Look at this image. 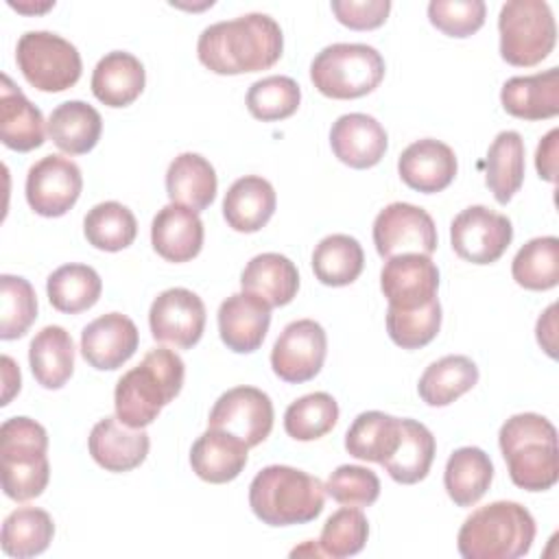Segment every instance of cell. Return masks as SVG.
I'll list each match as a JSON object with an SVG mask.
<instances>
[{
    "mask_svg": "<svg viewBox=\"0 0 559 559\" xmlns=\"http://www.w3.org/2000/svg\"><path fill=\"white\" fill-rule=\"evenodd\" d=\"M9 7H13V9L22 11V13H44V11H48L50 7H55V2H46V4H24V2H13V0H9Z\"/></svg>",
    "mask_w": 559,
    "mask_h": 559,
    "instance_id": "db71d44e",
    "label": "cell"
},
{
    "mask_svg": "<svg viewBox=\"0 0 559 559\" xmlns=\"http://www.w3.org/2000/svg\"><path fill=\"white\" fill-rule=\"evenodd\" d=\"M441 328V304L430 301L417 310L386 308V332L402 349H419L428 345Z\"/></svg>",
    "mask_w": 559,
    "mask_h": 559,
    "instance_id": "bcb514c9",
    "label": "cell"
},
{
    "mask_svg": "<svg viewBox=\"0 0 559 559\" xmlns=\"http://www.w3.org/2000/svg\"><path fill=\"white\" fill-rule=\"evenodd\" d=\"M456 170L459 164L454 151L435 138H424L408 144L397 159L402 181L424 194L445 190L454 181Z\"/></svg>",
    "mask_w": 559,
    "mask_h": 559,
    "instance_id": "ac0fdd59",
    "label": "cell"
},
{
    "mask_svg": "<svg viewBox=\"0 0 559 559\" xmlns=\"http://www.w3.org/2000/svg\"><path fill=\"white\" fill-rule=\"evenodd\" d=\"M367 537L369 522L365 513L356 507H343L325 520L319 537V548L323 557L343 559L358 555L365 548Z\"/></svg>",
    "mask_w": 559,
    "mask_h": 559,
    "instance_id": "f6af8a7d",
    "label": "cell"
},
{
    "mask_svg": "<svg viewBox=\"0 0 559 559\" xmlns=\"http://www.w3.org/2000/svg\"><path fill=\"white\" fill-rule=\"evenodd\" d=\"M301 103V90L295 79L273 74L251 83L247 92V109L262 122L284 120L297 111Z\"/></svg>",
    "mask_w": 559,
    "mask_h": 559,
    "instance_id": "ee69618b",
    "label": "cell"
},
{
    "mask_svg": "<svg viewBox=\"0 0 559 559\" xmlns=\"http://www.w3.org/2000/svg\"><path fill=\"white\" fill-rule=\"evenodd\" d=\"M325 493L343 507H371L380 496V478L362 465H338L325 480Z\"/></svg>",
    "mask_w": 559,
    "mask_h": 559,
    "instance_id": "7dc6e473",
    "label": "cell"
},
{
    "mask_svg": "<svg viewBox=\"0 0 559 559\" xmlns=\"http://www.w3.org/2000/svg\"><path fill=\"white\" fill-rule=\"evenodd\" d=\"M140 332L122 312H107L87 323L81 332V354L85 362L100 371L122 367L138 349Z\"/></svg>",
    "mask_w": 559,
    "mask_h": 559,
    "instance_id": "e0dca14e",
    "label": "cell"
},
{
    "mask_svg": "<svg viewBox=\"0 0 559 559\" xmlns=\"http://www.w3.org/2000/svg\"><path fill=\"white\" fill-rule=\"evenodd\" d=\"M493 480V463L489 454L476 445H465L448 456L443 485L456 507L476 504Z\"/></svg>",
    "mask_w": 559,
    "mask_h": 559,
    "instance_id": "4dcf8cb0",
    "label": "cell"
},
{
    "mask_svg": "<svg viewBox=\"0 0 559 559\" xmlns=\"http://www.w3.org/2000/svg\"><path fill=\"white\" fill-rule=\"evenodd\" d=\"M338 421V404L325 391H314L290 402L284 413V430L295 441L325 437Z\"/></svg>",
    "mask_w": 559,
    "mask_h": 559,
    "instance_id": "b9f144b4",
    "label": "cell"
},
{
    "mask_svg": "<svg viewBox=\"0 0 559 559\" xmlns=\"http://www.w3.org/2000/svg\"><path fill=\"white\" fill-rule=\"evenodd\" d=\"M2 378H4V395H2V406H7L13 397V393L20 391V369L15 367L11 356H2Z\"/></svg>",
    "mask_w": 559,
    "mask_h": 559,
    "instance_id": "f5cc1de1",
    "label": "cell"
},
{
    "mask_svg": "<svg viewBox=\"0 0 559 559\" xmlns=\"http://www.w3.org/2000/svg\"><path fill=\"white\" fill-rule=\"evenodd\" d=\"M103 133L100 114L83 100H66L57 105L48 118V135L52 144L68 155L90 153Z\"/></svg>",
    "mask_w": 559,
    "mask_h": 559,
    "instance_id": "f546056e",
    "label": "cell"
},
{
    "mask_svg": "<svg viewBox=\"0 0 559 559\" xmlns=\"http://www.w3.org/2000/svg\"><path fill=\"white\" fill-rule=\"evenodd\" d=\"M498 443L513 485L526 491H546L559 480L557 428L537 413L509 417L498 432Z\"/></svg>",
    "mask_w": 559,
    "mask_h": 559,
    "instance_id": "3957f363",
    "label": "cell"
},
{
    "mask_svg": "<svg viewBox=\"0 0 559 559\" xmlns=\"http://www.w3.org/2000/svg\"><path fill=\"white\" fill-rule=\"evenodd\" d=\"M207 428H221L253 448L271 435L273 402L262 389L234 386L214 402Z\"/></svg>",
    "mask_w": 559,
    "mask_h": 559,
    "instance_id": "5bb4252c",
    "label": "cell"
},
{
    "mask_svg": "<svg viewBox=\"0 0 559 559\" xmlns=\"http://www.w3.org/2000/svg\"><path fill=\"white\" fill-rule=\"evenodd\" d=\"M31 371L44 389H61L74 371V343L61 325L41 328L28 345Z\"/></svg>",
    "mask_w": 559,
    "mask_h": 559,
    "instance_id": "1f68e13d",
    "label": "cell"
},
{
    "mask_svg": "<svg viewBox=\"0 0 559 559\" xmlns=\"http://www.w3.org/2000/svg\"><path fill=\"white\" fill-rule=\"evenodd\" d=\"M535 520L513 500H496L476 509L456 535L465 559H518L528 555L535 539Z\"/></svg>",
    "mask_w": 559,
    "mask_h": 559,
    "instance_id": "5b68a950",
    "label": "cell"
},
{
    "mask_svg": "<svg viewBox=\"0 0 559 559\" xmlns=\"http://www.w3.org/2000/svg\"><path fill=\"white\" fill-rule=\"evenodd\" d=\"M87 448L103 469L129 472L144 463L151 439L144 428H129L118 417H105L94 424Z\"/></svg>",
    "mask_w": 559,
    "mask_h": 559,
    "instance_id": "44dd1931",
    "label": "cell"
},
{
    "mask_svg": "<svg viewBox=\"0 0 559 559\" xmlns=\"http://www.w3.org/2000/svg\"><path fill=\"white\" fill-rule=\"evenodd\" d=\"M271 325V306L251 293H234L218 306L221 341L236 354L255 352Z\"/></svg>",
    "mask_w": 559,
    "mask_h": 559,
    "instance_id": "d6986e66",
    "label": "cell"
},
{
    "mask_svg": "<svg viewBox=\"0 0 559 559\" xmlns=\"http://www.w3.org/2000/svg\"><path fill=\"white\" fill-rule=\"evenodd\" d=\"M380 288L389 308L417 310L437 299L439 269L424 253H402L384 262Z\"/></svg>",
    "mask_w": 559,
    "mask_h": 559,
    "instance_id": "2e32d148",
    "label": "cell"
},
{
    "mask_svg": "<svg viewBox=\"0 0 559 559\" xmlns=\"http://www.w3.org/2000/svg\"><path fill=\"white\" fill-rule=\"evenodd\" d=\"M277 197L273 186L260 175L236 179L223 199V218L234 231H260L273 216Z\"/></svg>",
    "mask_w": 559,
    "mask_h": 559,
    "instance_id": "d4e9b609",
    "label": "cell"
},
{
    "mask_svg": "<svg viewBox=\"0 0 559 559\" xmlns=\"http://www.w3.org/2000/svg\"><path fill=\"white\" fill-rule=\"evenodd\" d=\"M249 445L238 437L221 430L207 428L190 450L192 472L212 485H223L234 480L247 465Z\"/></svg>",
    "mask_w": 559,
    "mask_h": 559,
    "instance_id": "603a6c76",
    "label": "cell"
},
{
    "mask_svg": "<svg viewBox=\"0 0 559 559\" xmlns=\"http://www.w3.org/2000/svg\"><path fill=\"white\" fill-rule=\"evenodd\" d=\"M332 13L336 20L354 31H371L386 22V15L391 11L389 0H332Z\"/></svg>",
    "mask_w": 559,
    "mask_h": 559,
    "instance_id": "681fc988",
    "label": "cell"
},
{
    "mask_svg": "<svg viewBox=\"0 0 559 559\" xmlns=\"http://www.w3.org/2000/svg\"><path fill=\"white\" fill-rule=\"evenodd\" d=\"M373 245L386 260L402 253L430 255L437 249V227L424 207L395 201L378 212L373 221Z\"/></svg>",
    "mask_w": 559,
    "mask_h": 559,
    "instance_id": "8fae6325",
    "label": "cell"
},
{
    "mask_svg": "<svg viewBox=\"0 0 559 559\" xmlns=\"http://www.w3.org/2000/svg\"><path fill=\"white\" fill-rule=\"evenodd\" d=\"M83 234L92 247L114 253L127 249L135 240L138 221L127 205L103 201L85 214Z\"/></svg>",
    "mask_w": 559,
    "mask_h": 559,
    "instance_id": "ab89813d",
    "label": "cell"
},
{
    "mask_svg": "<svg viewBox=\"0 0 559 559\" xmlns=\"http://www.w3.org/2000/svg\"><path fill=\"white\" fill-rule=\"evenodd\" d=\"M504 111L520 120H546L559 114V70L513 76L500 90Z\"/></svg>",
    "mask_w": 559,
    "mask_h": 559,
    "instance_id": "cb8c5ba5",
    "label": "cell"
},
{
    "mask_svg": "<svg viewBox=\"0 0 559 559\" xmlns=\"http://www.w3.org/2000/svg\"><path fill=\"white\" fill-rule=\"evenodd\" d=\"M151 242L164 260L188 262L203 247V223L194 210L168 203L151 223Z\"/></svg>",
    "mask_w": 559,
    "mask_h": 559,
    "instance_id": "7402d4cb",
    "label": "cell"
},
{
    "mask_svg": "<svg viewBox=\"0 0 559 559\" xmlns=\"http://www.w3.org/2000/svg\"><path fill=\"white\" fill-rule=\"evenodd\" d=\"M37 317V295L28 280L0 275V338L13 341L28 332Z\"/></svg>",
    "mask_w": 559,
    "mask_h": 559,
    "instance_id": "7bdbcfd3",
    "label": "cell"
},
{
    "mask_svg": "<svg viewBox=\"0 0 559 559\" xmlns=\"http://www.w3.org/2000/svg\"><path fill=\"white\" fill-rule=\"evenodd\" d=\"M284 50L280 24L266 13H247L203 28L199 61L214 74H245L275 66Z\"/></svg>",
    "mask_w": 559,
    "mask_h": 559,
    "instance_id": "6da1fadb",
    "label": "cell"
},
{
    "mask_svg": "<svg viewBox=\"0 0 559 559\" xmlns=\"http://www.w3.org/2000/svg\"><path fill=\"white\" fill-rule=\"evenodd\" d=\"M402 435V419L382 411L360 413L345 432V450L360 461L382 463L386 461Z\"/></svg>",
    "mask_w": 559,
    "mask_h": 559,
    "instance_id": "836d02e7",
    "label": "cell"
},
{
    "mask_svg": "<svg viewBox=\"0 0 559 559\" xmlns=\"http://www.w3.org/2000/svg\"><path fill=\"white\" fill-rule=\"evenodd\" d=\"M485 183L500 205H507L524 181V140L518 131H500L489 144Z\"/></svg>",
    "mask_w": 559,
    "mask_h": 559,
    "instance_id": "d590c367",
    "label": "cell"
},
{
    "mask_svg": "<svg viewBox=\"0 0 559 559\" xmlns=\"http://www.w3.org/2000/svg\"><path fill=\"white\" fill-rule=\"evenodd\" d=\"M46 129L41 111L4 74L0 90V140L7 148L28 153L44 144Z\"/></svg>",
    "mask_w": 559,
    "mask_h": 559,
    "instance_id": "484cf974",
    "label": "cell"
},
{
    "mask_svg": "<svg viewBox=\"0 0 559 559\" xmlns=\"http://www.w3.org/2000/svg\"><path fill=\"white\" fill-rule=\"evenodd\" d=\"M435 437L432 432L415 419H402V435L395 452L380 465L400 485H415L424 480L435 461Z\"/></svg>",
    "mask_w": 559,
    "mask_h": 559,
    "instance_id": "e575fe53",
    "label": "cell"
},
{
    "mask_svg": "<svg viewBox=\"0 0 559 559\" xmlns=\"http://www.w3.org/2000/svg\"><path fill=\"white\" fill-rule=\"evenodd\" d=\"M557 144H559V129H550L542 142L537 144L535 153V168L544 181H557Z\"/></svg>",
    "mask_w": 559,
    "mask_h": 559,
    "instance_id": "f907efd6",
    "label": "cell"
},
{
    "mask_svg": "<svg viewBox=\"0 0 559 559\" xmlns=\"http://www.w3.org/2000/svg\"><path fill=\"white\" fill-rule=\"evenodd\" d=\"M513 240L511 221L485 205L461 210L450 225V242L454 253L472 264L496 262Z\"/></svg>",
    "mask_w": 559,
    "mask_h": 559,
    "instance_id": "30bf717a",
    "label": "cell"
},
{
    "mask_svg": "<svg viewBox=\"0 0 559 559\" xmlns=\"http://www.w3.org/2000/svg\"><path fill=\"white\" fill-rule=\"evenodd\" d=\"M55 535V522L48 511L37 507H20L2 522V550L9 557L26 559L41 555Z\"/></svg>",
    "mask_w": 559,
    "mask_h": 559,
    "instance_id": "f35d334b",
    "label": "cell"
},
{
    "mask_svg": "<svg viewBox=\"0 0 559 559\" xmlns=\"http://www.w3.org/2000/svg\"><path fill=\"white\" fill-rule=\"evenodd\" d=\"M325 504V485L297 467L269 465L249 485V507L269 526H293L317 520Z\"/></svg>",
    "mask_w": 559,
    "mask_h": 559,
    "instance_id": "277c9868",
    "label": "cell"
},
{
    "mask_svg": "<svg viewBox=\"0 0 559 559\" xmlns=\"http://www.w3.org/2000/svg\"><path fill=\"white\" fill-rule=\"evenodd\" d=\"M183 376L186 367L177 352L168 347L146 352L142 362L116 382V417L129 428H146L179 395Z\"/></svg>",
    "mask_w": 559,
    "mask_h": 559,
    "instance_id": "7a4b0ae2",
    "label": "cell"
},
{
    "mask_svg": "<svg viewBox=\"0 0 559 559\" xmlns=\"http://www.w3.org/2000/svg\"><path fill=\"white\" fill-rule=\"evenodd\" d=\"M500 57L518 68L544 61L557 41V24L544 0H509L498 15Z\"/></svg>",
    "mask_w": 559,
    "mask_h": 559,
    "instance_id": "ba28073f",
    "label": "cell"
},
{
    "mask_svg": "<svg viewBox=\"0 0 559 559\" xmlns=\"http://www.w3.org/2000/svg\"><path fill=\"white\" fill-rule=\"evenodd\" d=\"M386 131L369 114H345L330 129V146L338 162L365 170L376 166L386 153Z\"/></svg>",
    "mask_w": 559,
    "mask_h": 559,
    "instance_id": "ffe728a7",
    "label": "cell"
},
{
    "mask_svg": "<svg viewBox=\"0 0 559 559\" xmlns=\"http://www.w3.org/2000/svg\"><path fill=\"white\" fill-rule=\"evenodd\" d=\"M537 343L542 345V349L555 358L557 356V304H550L546 308V312L537 319Z\"/></svg>",
    "mask_w": 559,
    "mask_h": 559,
    "instance_id": "816d5d0a",
    "label": "cell"
},
{
    "mask_svg": "<svg viewBox=\"0 0 559 559\" xmlns=\"http://www.w3.org/2000/svg\"><path fill=\"white\" fill-rule=\"evenodd\" d=\"M365 266V251L354 236L330 234L312 251V271L325 286H347L358 280Z\"/></svg>",
    "mask_w": 559,
    "mask_h": 559,
    "instance_id": "8d00e7d4",
    "label": "cell"
},
{
    "mask_svg": "<svg viewBox=\"0 0 559 559\" xmlns=\"http://www.w3.org/2000/svg\"><path fill=\"white\" fill-rule=\"evenodd\" d=\"M142 61L127 50L107 52L92 72V92L107 107H127L144 90Z\"/></svg>",
    "mask_w": 559,
    "mask_h": 559,
    "instance_id": "4316f807",
    "label": "cell"
},
{
    "mask_svg": "<svg viewBox=\"0 0 559 559\" xmlns=\"http://www.w3.org/2000/svg\"><path fill=\"white\" fill-rule=\"evenodd\" d=\"M216 188V170L199 153L177 155L166 170V192L170 203L190 207L197 214L212 205Z\"/></svg>",
    "mask_w": 559,
    "mask_h": 559,
    "instance_id": "83f0119b",
    "label": "cell"
},
{
    "mask_svg": "<svg viewBox=\"0 0 559 559\" xmlns=\"http://www.w3.org/2000/svg\"><path fill=\"white\" fill-rule=\"evenodd\" d=\"M328 354V336L314 319L290 321L271 349V367L275 376L290 384L312 380Z\"/></svg>",
    "mask_w": 559,
    "mask_h": 559,
    "instance_id": "7c38bea8",
    "label": "cell"
},
{
    "mask_svg": "<svg viewBox=\"0 0 559 559\" xmlns=\"http://www.w3.org/2000/svg\"><path fill=\"white\" fill-rule=\"evenodd\" d=\"M81 168L63 155H46L26 173V201L31 210L46 218L63 216L81 197Z\"/></svg>",
    "mask_w": 559,
    "mask_h": 559,
    "instance_id": "4fadbf2b",
    "label": "cell"
},
{
    "mask_svg": "<svg viewBox=\"0 0 559 559\" xmlns=\"http://www.w3.org/2000/svg\"><path fill=\"white\" fill-rule=\"evenodd\" d=\"M478 382V367L472 358L450 354L426 367L417 382V393L428 406H448Z\"/></svg>",
    "mask_w": 559,
    "mask_h": 559,
    "instance_id": "d6a6232c",
    "label": "cell"
},
{
    "mask_svg": "<svg viewBox=\"0 0 559 559\" xmlns=\"http://www.w3.org/2000/svg\"><path fill=\"white\" fill-rule=\"evenodd\" d=\"M245 293L258 295L271 308L286 306L299 290L297 266L282 253H260L247 262L240 275Z\"/></svg>",
    "mask_w": 559,
    "mask_h": 559,
    "instance_id": "f1b7e54d",
    "label": "cell"
},
{
    "mask_svg": "<svg viewBox=\"0 0 559 559\" xmlns=\"http://www.w3.org/2000/svg\"><path fill=\"white\" fill-rule=\"evenodd\" d=\"M513 280L528 290H550L559 284V238L539 236L528 240L513 258Z\"/></svg>",
    "mask_w": 559,
    "mask_h": 559,
    "instance_id": "60d3db41",
    "label": "cell"
},
{
    "mask_svg": "<svg viewBox=\"0 0 559 559\" xmlns=\"http://www.w3.org/2000/svg\"><path fill=\"white\" fill-rule=\"evenodd\" d=\"M384 79L382 55L367 44L325 46L310 63L312 85L328 98L349 100L371 94Z\"/></svg>",
    "mask_w": 559,
    "mask_h": 559,
    "instance_id": "52a82bcc",
    "label": "cell"
},
{
    "mask_svg": "<svg viewBox=\"0 0 559 559\" xmlns=\"http://www.w3.org/2000/svg\"><path fill=\"white\" fill-rule=\"evenodd\" d=\"M15 61L24 79L39 92H63L81 79V55L57 33L28 31L17 39Z\"/></svg>",
    "mask_w": 559,
    "mask_h": 559,
    "instance_id": "9c48e42d",
    "label": "cell"
},
{
    "mask_svg": "<svg viewBox=\"0 0 559 559\" xmlns=\"http://www.w3.org/2000/svg\"><path fill=\"white\" fill-rule=\"evenodd\" d=\"M487 7L483 0H432L428 20L450 37H469L485 24Z\"/></svg>",
    "mask_w": 559,
    "mask_h": 559,
    "instance_id": "c3c4849f",
    "label": "cell"
},
{
    "mask_svg": "<svg viewBox=\"0 0 559 559\" xmlns=\"http://www.w3.org/2000/svg\"><path fill=\"white\" fill-rule=\"evenodd\" d=\"M48 432L31 417H9L0 426V472L2 489L15 502L44 493L48 465Z\"/></svg>",
    "mask_w": 559,
    "mask_h": 559,
    "instance_id": "8992f818",
    "label": "cell"
},
{
    "mask_svg": "<svg viewBox=\"0 0 559 559\" xmlns=\"http://www.w3.org/2000/svg\"><path fill=\"white\" fill-rule=\"evenodd\" d=\"M148 325L155 341L175 345L179 349H190L203 336L205 304L188 288H166L151 304Z\"/></svg>",
    "mask_w": 559,
    "mask_h": 559,
    "instance_id": "9a60e30c",
    "label": "cell"
},
{
    "mask_svg": "<svg viewBox=\"0 0 559 559\" xmlns=\"http://www.w3.org/2000/svg\"><path fill=\"white\" fill-rule=\"evenodd\" d=\"M103 290L100 275L87 264H63L46 280L48 301L55 310L76 314L92 308Z\"/></svg>",
    "mask_w": 559,
    "mask_h": 559,
    "instance_id": "74e56055",
    "label": "cell"
}]
</instances>
